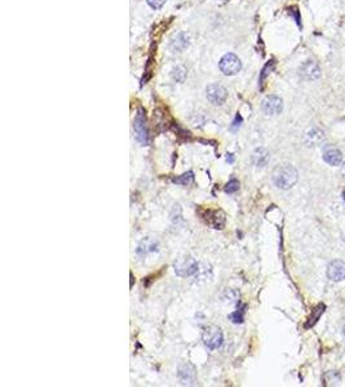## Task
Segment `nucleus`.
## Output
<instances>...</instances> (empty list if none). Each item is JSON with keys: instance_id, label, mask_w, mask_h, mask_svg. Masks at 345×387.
I'll return each instance as SVG.
<instances>
[{"instance_id": "obj_1", "label": "nucleus", "mask_w": 345, "mask_h": 387, "mask_svg": "<svg viewBox=\"0 0 345 387\" xmlns=\"http://www.w3.org/2000/svg\"><path fill=\"white\" fill-rule=\"evenodd\" d=\"M273 183L277 186L278 189L288 190L291 189L292 186L296 185L299 179V173L295 167L290 164H282L278 165L277 168L273 171L271 175Z\"/></svg>"}, {"instance_id": "obj_2", "label": "nucleus", "mask_w": 345, "mask_h": 387, "mask_svg": "<svg viewBox=\"0 0 345 387\" xmlns=\"http://www.w3.org/2000/svg\"><path fill=\"white\" fill-rule=\"evenodd\" d=\"M198 270H199L198 262L190 256L180 257L175 262V273L179 276H183V278L194 275V274L198 273Z\"/></svg>"}, {"instance_id": "obj_3", "label": "nucleus", "mask_w": 345, "mask_h": 387, "mask_svg": "<svg viewBox=\"0 0 345 387\" xmlns=\"http://www.w3.org/2000/svg\"><path fill=\"white\" fill-rule=\"evenodd\" d=\"M219 68H220L221 72L224 75L231 76V75H235L239 72L240 69H242V62L238 58V56H235L234 53H228L220 60Z\"/></svg>"}, {"instance_id": "obj_4", "label": "nucleus", "mask_w": 345, "mask_h": 387, "mask_svg": "<svg viewBox=\"0 0 345 387\" xmlns=\"http://www.w3.org/2000/svg\"><path fill=\"white\" fill-rule=\"evenodd\" d=\"M133 131H135L136 140L141 145H148L149 142V132H148V125H146L145 114L140 110L139 114L136 115L135 121H133Z\"/></svg>"}, {"instance_id": "obj_5", "label": "nucleus", "mask_w": 345, "mask_h": 387, "mask_svg": "<svg viewBox=\"0 0 345 387\" xmlns=\"http://www.w3.org/2000/svg\"><path fill=\"white\" fill-rule=\"evenodd\" d=\"M203 342L210 350H216L221 347L224 342V336L220 328L215 327V325L207 328L203 333Z\"/></svg>"}, {"instance_id": "obj_6", "label": "nucleus", "mask_w": 345, "mask_h": 387, "mask_svg": "<svg viewBox=\"0 0 345 387\" xmlns=\"http://www.w3.org/2000/svg\"><path fill=\"white\" fill-rule=\"evenodd\" d=\"M202 218L212 229L221 230L225 226V214L220 209H203Z\"/></svg>"}, {"instance_id": "obj_7", "label": "nucleus", "mask_w": 345, "mask_h": 387, "mask_svg": "<svg viewBox=\"0 0 345 387\" xmlns=\"http://www.w3.org/2000/svg\"><path fill=\"white\" fill-rule=\"evenodd\" d=\"M206 95L208 101L215 106H221L225 104L228 98V92L227 89L220 84H211L207 87Z\"/></svg>"}, {"instance_id": "obj_8", "label": "nucleus", "mask_w": 345, "mask_h": 387, "mask_svg": "<svg viewBox=\"0 0 345 387\" xmlns=\"http://www.w3.org/2000/svg\"><path fill=\"white\" fill-rule=\"evenodd\" d=\"M261 108L267 115H278L283 110V101L278 96H268L261 104Z\"/></svg>"}, {"instance_id": "obj_9", "label": "nucleus", "mask_w": 345, "mask_h": 387, "mask_svg": "<svg viewBox=\"0 0 345 387\" xmlns=\"http://www.w3.org/2000/svg\"><path fill=\"white\" fill-rule=\"evenodd\" d=\"M328 279L332 281H342L345 279V262L340 259H335L330 262L327 267Z\"/></svg>"}, {"instance_id": "obj_10", "label": "nucleus", "mask_w": 345, "mask_h": 387, "mask_svg": "<svg viewBox=\"0 0 345 387\" xmlns=\"http://www.w3.org/2000/svg\"><path fill=\"white\" fill-rule=\"evenodd\" d=\"M300 75L307 80H315L321 76V69L314 61H307L305 64L301 65Z\"/></svg>"}, {"instance_id": "obj_11", "label": "nucleus", "mask_w": 345, "mask_h": 387, "mask_svg": "<svg viewBox=\"0 0 345 387\" xmlns=\"http://www.w3.org/2000/svg\"><path fill=\"white\" fill-rule=\"evenodd\" d=\"M323 160L330 165H339L343 162V154L339 148L334 146H326L323 150Z\"/></svg>"}, {"instance_id": "obj_12", "label": "nucleus", "mask_w": 345, "mask_h": 387, "mask_svg": "<svg viewBox=\"0 0 345 387\" xmlns=\"http://www.w3.org/2000/svg\"><path fill=\"white\" fill-rule=\"evenodd\" d=\"M188 45H189V36L185 33H179V34L172 37L169 48L175 53H181L188 48Z\"/></svg>"}, {"instance_id": "obj_13", "label": "nucleus", "mask_w": 345, "mask_h": 387, "mask_svg": "<svg viewBox=\"0 0 345 387\" xmlns=\"http://www.w3.org/2000/svg\"><path fill=\"white\" fill-rule=\"evenodd\" d=\"M269 159H270L269 151L264 147L256 148L254 154H252V162H254V164L256 165V167H259V168L265 167V165L268 164V162H269Z\"/></svg>"}, {"instance_id": "obj_14", "label": "nucleus", "mask_w": 345, "mask_h": 387, "mask_svg": "<svg viewBox=\"0 0 345 387\" xmlns=\"http://www.w3.org/2000/svg\"><path fill=\"white\" fill-rule=\"evenodd\" d=\"M158 250V243L155 240L150 239V238H145L142 240L141 243L139 244V248H137V254L141 257L146 256L148 253H153Z\"/></svg>"}, {"instance_id": "obj_15", "label": "nucleus", "mask_w": 345, "mask_h": 387, "mask_svg": "<svg viewBox=\"0 0 345 387\" xmlns=\"http://www.w3.org/2000/svg\"><path fill=\"white\" fill-rule=\"evenodd\" d=\"M179 377L183 381V384H192L195 378V372L194 368L189 364H183L179 368Z\"/></svg>"}, {"instance_id": "obj_16", "label": "nucleus", "mask_w": 345, "mask_h": 387, "mask_svg": "<svg viewBox=\"0 0 345 387\" xmlns=\"http://www.w3.org/2000/svg\"><path fill=\"white\" fill-rule=\"evenodd\" d=\"M323 140H325V133L319 131V129H313V131H310V133L307 135L305 142L308 143V146H317L319 145Z\"/></svg>"}, {"instance_id": "obj_17", "label": "nucleus", "mask_w": 345, "mask_h": 387, "mask_svg": "<svg viewBox=\"0 0 345 387\" xmlns=\"http://www.w3.org/2000/svg\"><path fill=\"white\" fill-rule=\"evenodd\" d=\"M193 181H194L193 172L184 173V175L179 176V177H175V178L172 179L173 183H176V185H181V186L190 185V183H192Z\"/></svg>"}, {"instance_id": "obj_18", "label": "nucleus", "mask_w": 345, "mask_h": 387, "mask_svg": "<svg viewBox=\"0 0 345 387\" xmlns=\"http://www.w3.org/2000/svg\"><path fill=\"white\" fill-rule=\"evenodd\" d=\"M186 75H188L186 69L183 68V66H177L176 69L172 70V79L175 81H179V83H183V81L185 80Z\"/></svg>"}, {"instance_id": "obj_19", "label": "nucleus", "mask_w": 345, "mask_h": 387, "mask_svg": "<svg viewBox=\"0 0 345 387\" xmlns=\"http://www.w3.org/2000/svg\"><path fill=\"white\" fill-rule=\"evenodd\" d=\"M238 190H239V182L234 178L230 179L227 183V186H225V192H228V194H233V192L238 191Z\"/></svg>"}, {"instance_id": "obj_20", "label": "nucleus", "mask_w": 345, "mask_h": 387, "mask_svg": "<svg viewBox=\"0 0 345 387\" xmlns=\"http://www.w3.org/2000/svg\"><path fill=\"white\" fill-rule=\"evenodd\" d=\"M243 310H237V311H234L233 314H230V320L233 321L234 324H240L243 323Z\"/></svg>"}, {"instance_id": "obj_21", "label": "nucleus", "mask_w": 345, "mask_h": 387, "mask_svg": "<svg viewBox=\"0 0 345 387\" xmlns=\"http://www.w3.org/2000/svg\"><path fill=\"white\" fill-rule=\"evenodd\" d=\"M146 1H148V4H149L153 9H160L167 0H146Z\"/></svg>"}, {"instance_id": "obj_22", "label": "nucleus", "mask_w": 345, "mask_h": 387, "mask_svg": "<svg viewBox=\"0 0 345 387\" xmlns=\"http://www.w3.org/2000/svg\"><path fill=\"white\" fill-rule=\"evenodd\" d=\"M271 69H273V61H270V62H269L267 66H265L264 70H263V74H261V76H260V83H263V81H264V79L267 77V75L269 74L268 71H270Z\"/></svg>"}, {"instance_id": "obj_23", "label": "nucleus", "mask_w": 345, "mask_h": 387, "mask_svg": "<svg viewBox=\"0 0 345 387\" xmlns=\"http://www.w3.org/2000/svg\"><path fill=\"white\" fill-rule=\"evenodd\" d=\"M240 123H242V118H240L239 115H237V116H235V121L233 123V129H237V127L239 128Z\"/></svg>"}, {"instance_id": "obj_24", "label": "nucleus", "mask_w": 345, "mask_h": 387, "mask_svg": "<svg viewBox=\"0 0 345 387\" xmlns=\"http://www.w3.org/2000/svg\"><path fill=\"white\" fill-rule=\"evenodd\" d=\"M227 160H228V163H230V164H231V163H234V155L233 154L228 155Z\"/></svg>"}, {"instance_id": "obj_25", "label": "nucleus", "mask_w": 345, "mask_h": 387, "mask_svg": "<svg viewBox=\"0 0 345 387\" xmlns=\"http://www.w3.org/2000/svg\"><path fill=\"white\" fill-rule=\"evenodd\" d=\"M343 172H344V175H345V163H344V168H343Z\"/></svg>"}, {"instance_id": "obj_26", "label": "nucleus", "mask_w": 345, "mask_h": 387, "mask_svg": "<svg viewBox=\"0 0 345 387\" xmlns=\"http://www.w3.org/2000/svg\"><path fill=\"white\" fill-rule=\"evenodd\" d=\"M343 198H344V200H345V191L343 192Z\"/></svg>"}, {"instance_id": "obj_27", "label": "nucleus", "mask_w": 345, "mask_h": 387, "mask_svg": "<svg viewBox=\"0 0 345 387\" xmlns=\"http://www.w3.org/2000/svg\"><path fill=\"white\" fill-rule=\"evenodd\" d=\"M344 334H345V325H344Z\"/></svg>"}]
</instances>
